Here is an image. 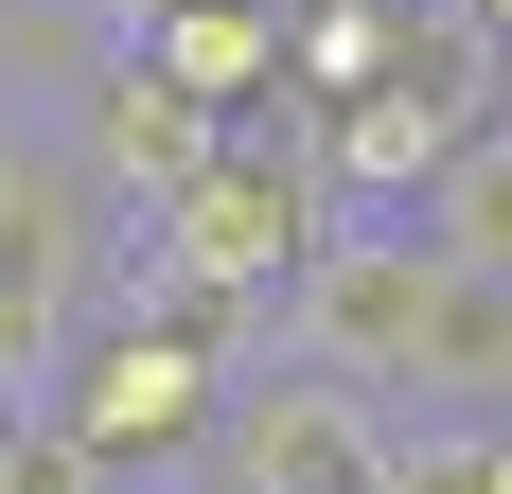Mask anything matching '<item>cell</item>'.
Instances as JSON below:
<instances>
[{
  "label": "cell",
  "mask_w": 512,
  "mask_h": 494,
  "mask_svg": "<svg viewBox=\"0 0 512 494\" xmlns=\"http://www.w3.org/2000/svg\"><path fill=\"white\" fill-rule=\"evenodd\" d=\"M124 53H159L195 106H283V0H159V18H124Z\"/></svg>",
  "instance_id": "cell-6"
},
{
  "label": "cell",
  "mask_w": 512,
  "mask_h": 494,
  "mask_svg": "<svg viewBox=\"0 0 512 494\" xmlns=\"http://www.w3.org/2000/svg\"><path fill=\"white\" fill-rule=\"evenodd\" d=\"M407 230L442 247V265H495V283H512V106L442 142V177H424V212H407Z\"/></svg>",
  "instance_id": "cell-7"
},
{
  "label": "cell",
  "mask_w": 512,
  "mask_h": 494,
  "mask_svg": "<svg viewBox=\"0 0 512 494\" xmlns=\"http://www.w3.org/2000/svg\"><path fill=\"white\" fill-rule=\"evenodd\" d=\"M424 283H442V247H424L407 212H336V230L301 247V283L265 300V353H301V371H354V389H407Z\"/></svg>",
  "instance_id": "cell-3"
},
{
  "label": "cell",
  "mask_w": 512,
  "mask_h": 494,
  "mask_svg": "<svg viewBox=\"0 0 512 494\" xmlns=\"http://www.w3.org/2000/svg\"><path fill=\"white\" fill-rule=\"evenodd\" d=\"M71 336H89V300H71V283H0V424H18V406H53Z\"/></svg>",
  "instance_id": "cell-8"
},
{
  "label": "cell",
  "mask_w": 512,
  "mask_h": 494,
  "mask_svg": "<svg viewBox=\"0 0 512 494\" xmlns=\"http://www.w3.org/2000/svg\"><path fill=\"white\" fill-rule=\"evenodd\" d=\"M477 477H495V494H512V424H477Z\"/></svg>",
  "instance_id": "cell-10"
},
{
  "label": "cell",
  "mask_w": 512,
  "mask_h": 494,
  "mask_svg": "<svg viewBox=\"0 0 512 494\" xmlns=\"http://www.w3.org/2000/svg\"><path fill=\"white\" fill-rule=\"evenodd\" d=\"M212 142H230V106H195L159 53L89 36V89H71V159H89V195H106V212H159V195H177Z\"/></svg>",
  "instance_id": "cell-4"
},
{
  "label": "cell",
  "mask_w": 512,
  "mask_h": 494,
  "mask_svg": "<svg viewBox=\"0 0 512 494\" xmlns=\"http://www.w3.org/2000/svg\"><path fill=\"white\" fill-rule=\"evenodd\" d=\"M460 18H477V36H495V53H512V0H460Z\"/></svg>",
  "instance_id": "cell-12"
},
{
  "label": "cell",
  "mask_w": 512,
  "mask_h": 494,
  "mask_svg": "<svg viewBox=\"0 0 512 494\" xmlns=\"http://www.w3.org/2000/svg\"><path fill=\"white\" fill-rule=\"evenodd\" d=\"M230 371H248V353L195 336V318H124V300H89V336H71V371H53V424H71L106 477H195Z\"/></svg>",
  "instance_id": "cell-1"
},
{
  "label": "cell",
  "mask_w": 512,
  "mask_h": 494,
  "mask_svg": "<svg viewBox=\"0 0 512 494\" xmlns=\"http://www.w3.org/2000/svg\"><path fill=\"white\" fill-rule=\"evenodd\" d=\"M0 18H106V0H0Z\"/></svg>",
  "instance_id": "cell-11"
},
{
  "label": "cell",
  "mask_w": 512,
  "mask_h": 494,
  "mask_svg": "<svg viewBox=\"0 0 512 494\" xmlns=\"http://www.w3.org/2000/svg\"><path fill=\"white\" fill-rule=\"evenodd\" d=\"M389 442H407V406H389V389L265 353V371H230L195 477H212V494H389Z\"/></svg>",
  "instance_id": "cell-2"
},
{
  "label": "cell",
  "mask_w": 512,
  "mask_h": 494,
  "mask_svg": "<svg viewBox=\"0 0 512 494\" xmlns=\"http://www.w3.org/2000/svg\"><path fill=\"white\" fill-rule=\"evenodd\" d=\"M0 494H124V477L53 424V406H18V424H0Z\"/></svg>",
  "instance_id": "cell-9"
},
{
  "label": "cell",
  "mask_w": 512,
  "mask_h": 494,
  "mask_svg": "<svg viewBox=\"0 0 512 494\" xmlns=\"http://www.w3.org/2000/svg\"><path fill=\"white\" fill-rule=\"evenodd\" d=\"M407 424H512V283L495 265H442L424 283V336H407Z\"/></svg>",
  "instance_id": "cell-5"
}]
</instances>
